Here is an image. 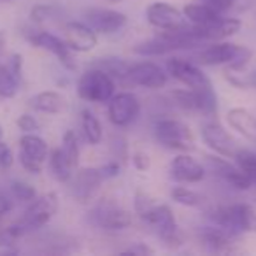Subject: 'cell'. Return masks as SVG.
<instances>
[{
  "instance_id": "15",
  "label": "cell",
  "mask_w": 256,
  "mask_h": 256,
  "mask_svg": "<svg viewBox=\"0 0 256 256\" xmlns=\"http://www.w3.org/2000/svg\"><path fill=\"white\" fill-rule=\"evenodd\" d=\"M82 22L92 26L96 34L102 36H112L126 26L128 18L124 12L109 8H90L82 14Z\"/></svg>"
},
{
  "instance_id": "3",
  "label": "cell",
  "mask_w": 256,
  "mask_h": 256,
  "mask_svg": "<svg viewBox=\"0 0 256 256\" xmlns=\"http://www.w3.org/2000/svg\"><path fill=\"white\" fill-rule=\"evenodd\" d=\"M58 210V195L53 192L44 193V195H37L32 202L28 204L25 214L22 220H18L14 224L8 226L14 237H25V235L32 234V232L40 230L50 223L51 218L56 214Z\"/></svg>"
},
{
  "instance_id": "16",
  "label": "cell",
  "mask_w": 256,
  "mask_h": 256,
  "mask_svg": "<svg viewBox=\"0 0 256 256\" xmlns=\"http://www.w3.org/2000/svg\"><path fill=\"white\" fill-rule=\"evenodd\" d=\"M240 235L234 234L228 228L221 226V224H207L198 230L200 244L210 252H218V254H230V252L237 251V240Z\"/></svg>"
},
{
  "instance_id": "42",
  "label": "cell",
  "mask_w": 256,
  "mask_h": 256,
  "mask_svg": "<svg viewBox=\"0 0 256 256\" xmlns=\"http://www.w3.org/2000/svg\"><path fill=\"white\" fill-rule=\"evenodd\" d=\"M235 2H237V0H204V4H207L210 9H214V11L220 12V14H224V12L230 11L235 6Z\"/></svg>"
},
{
  "instance_id": "13",
  "label": "cell",
  "mask_w": 256,
  "mask_h": 256,
  "mask_svg": "<svg viewBox=\"0 0 256 256\" xmlns=\"http://www.w3.org/2000/svg\"><path fill=\"white\" fill-rule=\"evenodd\" d=\"M168 82V72L162 65L151 60L130 64L128 67V86H140L148 90H162Z\"/></svg>"
},
{
  "instance_id": "39",
  "label": "cell",
  "mask_w": 256,
  "mask_h": 256,
  "mask_svg": "<svg viewBox=\"0 0 256 256\" xmlns=\"http://www.w3.org/2000/svg\"><path fill=\"white\" fill-rule=\"evenodd\" d=\"M130 160H132L134 168L139 172H148L151 168V158H150V154L144 153V151H136V153H132Z\"/></svg>"
},
{
  "instance_id": "40",
  "label": "cell",
  "mask_w": 256,
  "mask_h": 256,
  "mask_svg": "<svg viewBox=\"0 0 256 256\" xmlns=\"http://www.w3.org/2000/svg\"><path fill=\"white\" fill-rule=\"evenodd\" d=\"M20 164H22V167L25 168L26 172H30V174L37 176V174H40V172H42V162L28 156V154L22 153V151H20Z\"/></svg>"
},
{
  "instance_id": "8",
  "label": "cell",
  "mask_w": 256,
  "mask_h": 256,
  "mask_svg": "<svg viewBox=\"0 0 256 256\" xmlns=\"http://www.w3.org/2000/svg\"><path fill=\"white\" fill-rule=\"evenodd\" d=\"M88 220L93 226L104 232H123L134 223L132 212L124 207L118 206L112 200H100L93 209L90 210Z\"/></svg>"
},
{
  "instance_id": "49",
  "label": "cell",
  "mask_w": 256,
  "mask_h": 256,
  "mask_svg": "<svg viewBox=\"0 0 256 256\" xmlns=\"http://www.w3.org/2000/svg\"><path fill=\"white\" fill-rule=\"evenodd\" d=\"M2 137H4V130H2V126H0V140H2Z\"/></svg>"
},
{
  "instance_id": "44",
  "label": "cell",
  "mask_w": 256,
  "mask_h": 256,
  "mask_svg": "<svg viewBox=\"0 0 256 256\" xmlns=\"http://www.w3.org/2000/svg\"><path fill=\"white\" fill-rule=\"evenodd\" d=\"M8 67L11 68V72L16 76V78L22 81V72H23V56L20 53H14L8 62Z\"/></svg>"
},
{
  "instance_id": "50",
  "label": "cell",
  "mask_w": 256,
  "mask_h": 256,
  "mask_svg": "<svg viewBox=\"0 0 256 256\" xmlns=\"http://www.w3.org/2000/svg\"><path fill=\"white\" fill-rule=\"evenodd\" d=\"M0 220H2V216H0Z\"/></svg>"
},
{
  "instance_id": "33",
  "label": "cell",
  "mask_w": 256,
  "mask_h": 256,
  "mask_svg": "<svg viewBox=\"0 0 256 256\" xmlns=\"http://www.w3.org/2000/svg\"><path fill=\"white\" fill-rule=\"evenodd\" d=\"M20 79L11 72V68L6 65H0V96L2 98H12L20 90Z\"/></svg>"
},
{
  "instance_id": "19",
  "label": "cell",
  "mask_w": 256,
  "mask_h": 256,
  "mask_svg": "<svg viewBox=\"0 0 256 256\" xmlns=\"http://www.w3.org/2000/svg\"><path fill=\"white\" fill-rule=\"evenodd\" d=\"M144 16H146V22L156 30H170L186 22L182 11L164 0L151 2L144 11Z\"/></svg>"
},
{
  "instance_id": "22",
  "label": "cell",
  "mask_w": 256,
  "mask_h": 256,
  "mask_svg": "<svg viewBox=\"0 0 256 256\" xmlns=\"http://www.w3.org/2000/svg\"><path fill=\"white\" fill-rule=\"evenodd\" d=\"M242 28V20L230 18V16H221L214 25L207 28H200L206 42H214V40H228L230 37L237 36Z\"/></svg>"
},
{
  "instance_id": "34",
  "label": "cell",
  "mask_w": 256,
  "mask_h": 256,
  "mask_svg": "<svg viewBox=\"0 0 256 256\" xmlns=\"http://www.w3.org/2000/svg\"><path fill=\"white\" fill-rule=\"evenodd\" d=\"M11 195H12V198H16L18 202L30 204L37 196V192L32 184L16 179V181L11 182Z\"/></svg>"
},
{
  "instance_id": "27",
  "label": "cell",
  "mask_w": 256,
  "mask_h": 256,
  "mask_svg": "<svg viewBox=\"0 0 256 256\" xmlns=\"http://www.w3.org/2000/svg\"><path fill=\"white\" fill-rule=\"evenodd\" d=\"M48 160H50V170L53 174V178L58 182H68L74 174V167L67 160V156L64 154L62 148H54L53 151H50L48 154Z\"/></svg>"
},
{
  "instance_id": "6",
  "label": "cell",
  "mask_w": 256,
  "mask_h": 256,
  "mask_svg": "<svg viewBox=\"0 0 256 256\" xmlns=\"http://www.w3.org/2000/svg\"><path fill=\"white\" fill-rule=\"evenodd\" d=\"M172 104L181 110L193 114H202L206 118H214L218 114V95L214 88H178L170 92Z\"/></svg>"
},
{
  "instance_id": "43",
  "label": "cell",
  "mask_w": 256,
  "mask_h": 256,
  "mask_svg": "<svg viewBox=\"0 0 256 256\" xmlns=\"http://www.w3.org/2000/svg\"><path fill=\"white\" fill-rule=\"evenodd\" d=\"M124 252L128 254H137V256H146V254H154V249L151 246H148L146 242H136L130 248L124 249Z\"/></svg>"
},
{
  "instance_id": "45",
  "label": "cell",
  "mask_w": 256,
  "mask_h": 256,
  "mask_svg": "<svg viewBox=\"0 0 256 256\" xmlns=\"http://www.w3.org/2000/svg\"><path fill=\"white\" fill-rule=\"evenodd\" d=\"M12 209V200L0 190V216H6Z\"/></svg>"
},
{
  "instance_id": "26",
  "label": "cell",
  "mask_w": 256,
  "mask_h": 256,
  "mask_svg": "<svg viewBox=\"0 0 256 256\" xmlns=\"http://www.w3.org/2000/svg\"><path fill=\"white\" fill-rule=\"evenodd\" d=\"M81 130H82V136H84L86 142L90 146H98L104 139V128L100 120L95 116L92 109L84 107L81 110Z\"/></svg>"
},
{
  "instance_id": "28",
  "label": "cell",
  "mask_w": 256,
  "mask_h": 256,
  "mask_svg": "<svg viewBox=\"0 0 256 256\" xmlns=\"http://www.w3.org/2000/svg\"><path fill=\"white\" fill-rule=\"evenodd\" d=\"M20 151L42 162V164L48 160V154H50L48 142L37 134H23V137L20 139Z\"/></svg>"
},
{
  "instance_id": "9",
  "label": "cell",
  "mask_w": 256,
  "mask_h": 256,
  "mask_svg": "<svg viewBox=\"0 0 256 256\" xmlns=\"http://www.w3.org/2000/svg\"><path fill=\"white\" fill-rule=\"evenodd\" d=\"M140 100L132 92H118L107 102V118L116 128H126L140 116Z\"/></svg>"
},
{
  "instance_id": "7",
  "label": "cell",
  "mask_w": 256,
  "mask_h": 256,
  "mask_svg": "<svg viewBox=\"0 0 256 256\" xmlns=\"http://www.w3.org/2000/svg\"><path fill=\"white\" fill-rule=\"evenodd\" d=\"M116 93V81L96 67H90L78 81V95L90 104H107Z\"/></svg>"
},
{
  "instance_id": "5",
  "label": "cell",
  "mask_w": 256,
  "mask_h": 256,
  "mask_svg": "<svg viewBox=\"0 0 256 256\" xmlns=\"http://www.w3.org/2000/svg\"><path fill=\"white\" fill-rule=\"evenodd\" d=\"M153 137L162 148L179 153L195 150V136L188 123L178 118H158L153 124Z\"/></svg>"
},
{
  "instance_id": "37",
  "label": "cell",
  "mask_w": 256,
  "mask_h": 256,
  "mask_svg": "<svg viewBox=\"0 0 256 256\" xmlns=\"http://www.w3.org/2000/svg\"><path fill=\"white\" fill-rule=\"evenodd\" d=\"M16 124H18V128L23 134H36L40 126L39 121H37L36 116H32V114H22V116L18 118V121H16Z\"/></svg>"
},
{
  "instance_id": "12",
  "label": "cell",
  "mask_w": 256,
  "mask_h": 256,
  "mask_svg": "<svg viewBox=\"0 0 256 256\" xmlns=\"http://www.w3.org/2000/svg\"><path fill=\"white\" fill-rule=\"evenodd\" d=\"M165 70L168 72L170 78L184 84L186 88L200 90V88H210L209 76L198 67V64H193L190 60H184L181 56H170L165 64Z\"/></svg>"
},
{
  "instance_id": "10",
  "label": "cell",
  "mask_w": 256,
  "mask_h": 256,
  "mask_svg": "<svg viewBox=\"0 0 256 256\" xmlns=\"http://www.w3.org/2000/svg\"><path fill=\"white\" fill-rule=\"evenodd\" d=\"M25 39L28 40L32 46L40 48V50L50 51L51 54L56 56V60L62 64V67H65L67 70H76V60H74V51L68 48V44L65 42V39L54 36L46 30H36L28 28L23 32Z\"/></svg>"
},
{
  "instance_id": "17",
  "label": "cell",
  "mask_w": 256,
  "mask_h": 256,
  "mask_svg": "<svg viewBox=\"0 0 256 256\" xmlns=\"http://www.w3.org/2000/svg\"><path fill=\"white\" fill-rule=\"evenodd\" d=\"M70 193L79 204H88L95 198L100 186L104 184V178L98 167H82L74 172L70 178Z\"/></svg>"
},
{
  "instance_id": "30",
  "label": "cell",
  "mask_w": 256,
  "mask_h": 256,
  "mask_svg": "<svg viewBox=\"0 0 256 256\" xmlns=\"http://www.w3.org/2000/svg\"><path fill=\"white\" fill-rule=\"evenodd\" d=\"M64 8L58 4H37L30 11V20L37 25H42L48 22H56L64 16Z\"/></svg>"
},
{
  "instance_id": "29",
  "label": "cell",
  "mask_w": 256,
  "mask_h": 256,
  "mask_svg": "<svg viewBox=\"0 0 256 256\" xmlns=\"http://www.w3.org/2000/svg\"><path fill=\"white\" fill-rule=\"evenodd\" d=\"M170 200L174 204H179V206L184 207H202L206 198L198 192H195V190L179 184L170 190Z\"/></svg>"
},
{
  "instance_id": "24",
  "label": "cell",
  "mask_w": 256,
  "mask_h": 256,
  "mask_svg": "<svg viewBox=\"0 0 256 256\" xmlns=\"http://www.w3.org/2000/svg\"><path fill=\"white\" fill-rule=\"evenodd\" d=\"M92 67H96L100 70H104L106 74H109L110 78L116 81V84H124L128 86V64L126 60L120 56H102L96 58L92 64Z\"/></svg>"
},
{
  "instance_id": "48",
  "label": "cell",
  "mask_w": 256,
  "mask_h": 256,
  "mask_svg": "<svg viewBox=\"0 0 256 256\" xmlns=\"http://www.w3.org/2000/svg\"><path fill=\"white\" fill-rule=\"evenodd\" d=\"M106 2H109V4H121L124 0H106Z\"/></svg>"
},
{
  "instance_id": "46",
  "label": "cell",
  "mask_w": 256,
  "mask_h": 256,
  "mask_svg": "<svg viewBox=\"0 0 256 256\" xmlns=\"http://www.w3.org/2000/svg\"><path fill=\"white\" fill-rule=\"evenodd\" d=\"M6 32L4 30H0V56H2V53H4V50H6Z\"/></svg>"
},
{
  "instance_id": "32",
  "label": "cell",
  "mask_w": 256,
  "mask_h": 256,
  "mask_svg": "<svg viewBox=\"0 0 256 256\" xmlns=\"http://www.w3.org/2000/svg\"><path fill=\"white\" fill-rule=\"evenodd\" d=\"M62 151L67 156V160L72 164V167L78 168L79 165V156H81V146H79V139L76 136L74 130H67L62 137Z\"/></svg>"
},
{
  "instance_id": "36",
  "label": "cell",
  "mask_w": 256,
  "mask_h": 256,
  "mask_svg": "<svg viewBox=\"0 0 256 256\" xmlns=\"http://www.w3.org/2000/svg\"><path fill=\"white\" fill-rule=\"evenodd\" d=\"M98 170H100V174H102L104 181H109V179H114L121 174V162H118L116 158H112V160L98 165Z\"/></svg>"
},
{
  "instance_id": "14",
  "label": "cell",
  "mask_w": 256,
  "mask_h": 256,
  "mask_svg": "<svg viewBox=\"0 0 256 256\" xmlns=\"http://www.w3.org/2000/svg\"><path fill=\"white\" fill-rule=\"evenodd\" d=\"M206 168H209L220 181H223L226 186L237 190V192H248L252 188L249 178L237 167V164H232L228 158L220 154H206Z\"/></svg>"
},
{
  "instance_id": "41",
  "label": "cell",
  "mask_w": 256,
  "mask_h": 256,
  "mask_svg": "<svg viewBox=\"0 0 256 256\" xmlns=\"http://www.w3.org/2000/svg\"><path fill=\"white\" fill-rule=\"evenodd\" d=\"M12 164H14L12 150L4 142V140H0V168H11Z\"/></svg>"
},
{
  "instance_id": "31",
  "label": "cell",
  "mask_w": 256,
  "mask_h": 256,
  "mask_svg": "<svg viewBox=\"0 0 256 256\" xmlns=\"http://www.w3.org/2000/svg\"><path fill=\"white\" fill-rule=\"evenodd\" d=\"M234 160H235V164H237V167L249 178L251 184L256 188V153L254 151L238 148Z\"/></svg>"
},
{
  "instance_id": "23",
  "label": "cell",
  "mask_w": 256,
  "mask_h": 256,
  "mask_svg": "<svg viewBox=\"0 0 256 256\" xmlns=\"http://www.w3.org/2000/svg\"><path fill=\"white\" fill-rule=\"evenodd\" d=\"M182 14H184L186 22L198 26V28H207V26L214 25L223 16L214 9H210L207 4H186L182 8Z\"/></svg>"
},
{
  "instance_id": "21",
  "label": "cell",
  "mask_w": 256,
  "mask_h": 256,
  "mask_svg": "<svg viewBox=\"0 0 256 256\" xmlns=\"http://www.w3.org/2000/svg\"><path fill=\"white\" fill-rule=\"evenodd\" d=\"M226 123L244 139L256 144V116L244 107H232L226 112Z\"/></svg>"
},
{
  "instance_id": "38",
  "label": "cell",
  "mask_w": 256,
  "mask_h": 256,
  "mask_svg": "<svg viewBox=\"0 0 256 256\" xmlns=\"http://www.w3.org/2000/svg\"><path fill=\"white\" fill-rule=\"evenodd\" d=\"M110 151H112V158H116L118 162H121L123 164L124 160L128 158V144L126 140L123 139V137H114L112 144H110Z\"/></svg>"
},
{
  "instance_id": "35",
  "label": "cell",
  "mask_w": 256,
  "mask_h": 256,
  "mask_svg": "<svg viewBox=\"0 0 256 256\" xmlns=\"http://www.w3.org/2000/svg\"><path fill=\"white\" fill-rule=\"evenodd\" d=\"M153 204H156L154 202V198L150 195V193L142 192V190H139V192L136 193V196H134V210H136L137 216L142 214V212H146Z\"/></svg>"
},
{
  "instance_id": "47",
  "label": "cell",
  "mask_w": 256,
  "mask_h": 256,
  "mask_svg": "<svg viewBox=\"0 0 256 256\" xmlns=\"http://www.w3.org/2000/svg\"><path fill=\"white\" fill-rule=\"evenodd\" d=\"M248 81H249V88H256V70L248 74Z\"/></svg>"
},
{
  "instance_id": "4",
  "label": "cell",
  "mask_w": 256,
  "mask_h": 256,
  "mask_svg": "<svg viewBox=\"0 0 256 256\" xmlns=\"http://www.w3.org/2000/svg\"><path fill=\"white\" fill-rule=\"evenodd\" d=\"M207 220L214 224L228 228L237 235L254 234L256 232V209L246 202L223 204L207 212Z\"/></svg>"
},
{
  "instance_id": "1",
  "label": "cell",
  "mask_w": 256,
  "mask_h": 256,
  "mask_svg": "<svg viewBox=\"0 0 256 256\" xmlns=\"http://www.w3.org/2000/svg\"><path fill=\"white\" fill-rule=\"evenodd\" d=\"M252 51L240 44L230 40H214L207 42L206 48L195 54V62L206 67H220L226 65L230 70H244L246 65L251 62Z\"/></svg>"
},
{
  "instance_id": "18",
  "label": "cell",
  "mask_w": 256,
  "mask_h": 256,
  "mask_svg": "<svg viewBox=\"0 0 256 256\" xmlns=\"http://www.w3.org/2000/svg\"><path fill=\"white\" fill-rule=\"evenodd\" d=\"M206 165H202L198 160L188 153H181L176 158H172L168 165V176L172 181L179 184H196L206 179Z\"/></svg>"
},
{
  "instance_id": "20",
  "label": "cell",
  "mask_w": 256,
  "mask_h": 256,
  "mask_svg": "<svg viewBox=\"0 0 256 256\" xmlns=\"http://www.w3.org/2000/svg\"><path fill=\"white\" fill-rule=\"evenodd\" d=\"M64 39L74 53H90L98 44V34L84 22H67L64 25Z\"/></svg>"
},
{
  "instance_id": "25",
  "label": "cell",
  "mask_w": 256,
  "mask_h": 256,
  "mask_svg": "<svg viewBox=\"0 0 256 256\" xmlns=\"http://www.w3.org/2000/svg\"><path fill=\"white\" fill-rule=\"evenodd\" d=\"M30 107L37 112L44 114H58L64 110L65 107V98L62 93L53 92V90H46V92L36 93L30 98Z\"/></svg>"
},
{
  "instance_id": "11",
  "label": "cell",
  "mask_w": 256,
  "mask_h": 256,
  "mask_svg": "<svg viewBox=\"0 0 256 256\" xmlns=\"http://www.w3.org/2000/svg\"><path fill=\"white\" fill-rule=\"evenodd\" d=\"M200 137H202L204 144H206L212 153L220 154V156L234 158L238 150L237 140H235L226 128L218 120H214V118H207V120L200 124Z\"/></svg>"
},
{
  "instance_id": "2",
  "label": "cell",
  "mask_w": 256,
  "mask_h": 256,
  "mask_svg": "<svg viewBox=\"0 0 256 256\" xmlns=\"http://www.w3.org/2000/svg\"><path fill=\"white\" fill-rule=\"evenodd\" d=\"M142 223L160 238L168 249H178L184 244V234L174 216V210L167 204H153L146 212L139 214Z\"/></svg>"
}]
</instances>
